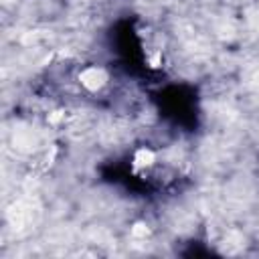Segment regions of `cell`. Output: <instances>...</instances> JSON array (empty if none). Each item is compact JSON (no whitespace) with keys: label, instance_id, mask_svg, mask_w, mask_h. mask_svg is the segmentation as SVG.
Returning a JSON list of instances; mask_svg holds the SVG:
<instances>
[{"label":"cell","instance_id":"obj_1","mask_svg":"<svg viewBox=\"0 0 259 259\" xmlns=\"http://www.w3.org/2000/svg\"><path fill=\"white\" fill-rule=\"evenodd\" d=\"M79 79H81V83H83L89 91H97V89L105 83V73H103L101 69H97V67H89V69H85V71L79 75Z\"/></svg>","mask_w":259,"mask_h":259}]
</instances>
